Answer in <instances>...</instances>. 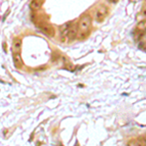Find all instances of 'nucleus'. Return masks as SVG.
<instances>
[{
  "instance_id": "20e7f679",
  "label": "nucleus",
  "mask_w": 146,
  "mask_h": 146,
  "mask_svg": "<svg viewBox=\"0 0 146 146\" xmlns=\"http://www.w3.org/2000/svg\"><path fill=\"white\" fill-rule=\"evenodd\" d=\"M128 146H146V136H139L128 142Z\"/></svg>"
},
{
  "instance_id": "1a4fd4ad",
  "label": "nucleus",
  "mask_w": 146,
  "mask_h": 146,
  "mask_svg": "<svg viewBox=\"0 0 146 146\" xmlns=\"http://www.w3.org/2000/svg\"><path fill=\"white\" fill-rule=\"evenodd\" d=\"M108 1L111 2V3H116V2L118 1V0H108Z\"/></svg>"
},
{
  "instance_id": "7ed1b4c3",
  "label": "nucleus",
  "mask_w": 146,
  "mask_h": 146,
  "mask_svg": "<svg viewBox=\"0 0 146 146\" xmlns=\"http://www.w3.org/2000/svg\"><path fill=\"white\" fill-rule=\"evenodd\" d=\"M38 27L47 37H50L51 38V37L55 36V33H56L55 28H54L53 25H50V23H48L46 22H41L40 23H38Z\"/></svg>"
},
{
  "instance_id": "6e6552de",
  "label": "nucleus",
  "mask_w": 146,
  "mask_h": 146,
  "mask_svg": "<svg viewBox=\"0 0 146 146\" xmlns=\"http://www.w3.org/2000/svg\"><path fill=\"white\" fill-rule=\"evenodd\" d=\"M44 0H31L29 3V7L32 11H37L43 5Z\"/></svg>"
},
{
  "instance_id": "f257e3e1",
  "label": "nucleus",
  "mask_w": 146,
  "mask_h": 146,
  "mask_svg": "<svg viewBox=\"0 0 146 146\" xmlns=\"http://www.w3.org/2000/svg\"><path fill=\"white\" fill-rule=\"evenodd\" d=\"M92 25V17L88 14H85L80 18L77 28H78V37L80 39H83L89 34Z\"/></svg>"
},
{
  "instance_id": "39448f33",
  "label": "nucleus",
  "mask_w": 146,
  "mask_h": 146,
  "mask_svg": "<svg viewBox=\"0 0 146 146\" xmlns=\"http://www.w3.org/2000/svg\"><path fill=\"white\" fill-rule=\"evenodd\" d=\"M77 34H78V28L74 27V25H72L67 32L66 40H68V41H73L74 39H76Z\"/></svg>"
},
{
  "instance_id": "f03ea898",
  "label": "nucleus",
  "mask_w": 146,
  "mask_h": 146,
  "mask_svg": "<svg viewBox=\"0 0 146 146\" xmlns=\"http://www.w3.org/2000/svg\"><path fill=\"white\" fill-rule=\"evenodd\" d=\"M108 15V8L105 5H98L95 11V20L98 23H101Z\"/></svg>"
},
{
  "instance_id": "423d86ee",
  "label": "nucleus",
  "mask_w": 146,
  "mask_h": 146,
  "mask_svg": "<svg viewBox=\"0 0 146 146\" xmlns=\"http://www.w3.org/2000/svg\"><path fill=\"white\" fill-rule=\"evenodd\" d=\"M13 62H14V65L17 69H21L23 65V58L21 54H14L13 55Z\"/></svg>"
},
{
  "instance_id": "0eeeda50",
  "label": "nucleus",
  "mask_w": 146,
  "mask_h": 146,
  "mask_svg": "<svg viewBox=\"0 0 146 146\" xmlns=\"http://www.w3.org/2000/svg\"><path fill=\"white\" fill-rule=\"evenodd\" d=\"M21 49H22V39L15 38L13 42V51L14 54H21Z\"/></svg>"
},
{
  "instance_id": "9d476101",
  "label": "nucleus",
  "mask_w": 146,
  "mask_h": 146,
  "mask_svg": "<svg viewBox=\"0 0 146 146\" xmlns=\"http://www.w3.org/2000/svg\"><path fill=\"white\" fill-rule=\"evenodd\" d=\"M143 14H144V16L146 17V6H145V8H144V11H143Z\"/></svg>"
}]
</instances>
